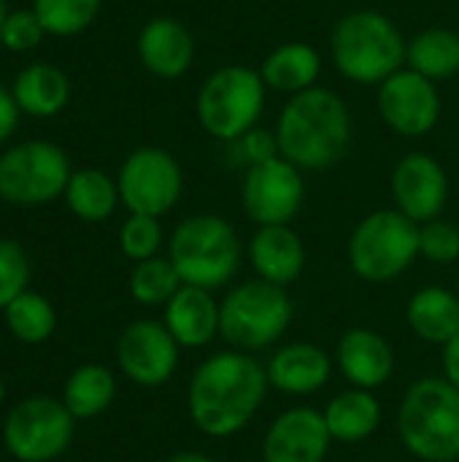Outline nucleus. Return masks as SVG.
Returning <instances> with one entry per match:
<instances>
[{
	"mask_svg": "<svg viewBox=\"0 0 459 462\" xmlns=\"http://www.w3.org/2000/svg\"><path fill=\"white\" fill-rule=\"evenodd\" d=\"M398 436L422 462L459 460V390L446 376L417 379L398 409Z\"/></svg>",
	"mask_w": 459,
	"mask_h": 462,
	"instance_id": "20e7f679",
	"label": "nucleus"
},
{
	"mask_svg": "<svg viewBox=\"0 0 459 462\" xmlns=\"http://www.w3.org/2000/svg\"><path fill=\"white\" fill-rule=\"evenodd\" d=\"M246 257L254 279L271 282L276 287H292L308 263L306 244L292 225H265L257 227L246 244Z\"/></svg>",
	"mask_w": 459,
	"mask_h": 462,
	"instance_id": "f3484780",
	"label": "nucleus"
},
{
	"mask_svg": "<svg viewBox=\"0 0 459 462\" xmlns=\"http://www.w3.org/2000/svg\"><path fill=\"white\" fill-rule=\"evenodd\" d=\"M409 38L376 8L344 14L330 30V60L335 70L354 84L379 87L384 79L406 68Z\"/></svg>",
	"mask_w": 459,
	"mask_h": 462,
	"instance_id": "7ed1b4c3",
	"label": "nucleus"
},
{
	"mask_svg": "<svg viewBox=\"0 0 459 462\" xmlns=\"http://www.w3.org/2000/svg\"><path fill=\"white\" fill-rule=\"evenodd\" d=\"M197 54L192 30L173 16H154L138 32V60L157 79H181Z\"/></svg>",
	"mask_w": 459,
	"mask_h": 462,
	"instance_id": "6ab92c4d",
	"label": "nucleus"
},
{
	"mask_svg": "<svg viewBox=\"0 0 459 462\" xmlns=\"http://www.w3.org/2000/svg\"><path fill=\"white\" fill-rule=\"evenodd\" d=\"M181 346L162 322L138 319L124 328L116 344V360L122 374L138 387H162L179 368Z\"/></svg>",
	"mask_w": 459,
	"mask_h": 462,
	"instance_id": "2eb2a0df",
	"label": "nucleus"
},
{
	"mask_svg": "<svg viewBox=\"0 0 459 462\" xmlns=\"http://www.w3.org/2000/svg\"><path fill=\"white\" fill-rule=\"evenodd\" d=\"M65 200H68V208L84 222H103L122 203L119 184L97 168L73 171L65 187Z\"/></svg>",
	"mask_w": 459,
	"mask_h": 462,
	"instance_id": "bb28decb",
	"label": "nucleus"
},
{
	"mask_svg": "<svg viewBox=\"0 0 459 462\" xmlns=\"http://www.w3.org/2000/svg\"><path fill=\"white\" fill-rule=\"evenodd\" d=\"M103 0H35L32 11L41 19L46 35H78L100 14Z\"/></svg>",
	"mask_w": 459,
	"mask_h": 462,
	"instance_id": "7c9ffc66",
	"label": "nucleus"
},
{
	"mask_svg": "<svg viewBox=\"0 0 459 462\" xmlns=\"http://www.w3.org/2000/svg\"><path fill=\"white\" fill-rule=\"evenodd\" d=\"M295 319V300L284 287L249 279L219 300V336L230 349L254 355L284 338Z\"/></svg>",
	"mask_w": 459,
	"mask_h": 462,
	"instance_id": "423d86ee",
	"label": "nucleus"
},
{
	"mask_svg": "<svg viewBox=\"0 0 459 462\" xmlns=\"http://www.w3.org/2000/svg\"><path fill=\"white\" fill-rule=\"evenodd\" d=\"M265 100L268 87L260 68L233 62L206 76L195 97V116L211 138L235 143L260 125Z\"/></svg>",
	"mask_w": 459,
	"mask_h": 462,
	"instance_id": "0eeeda50",
	"label": "nucleus"
},
{
	"mask_svg": "<svg viewBox=\"0 0 459 462\" xmlns=\"http://www.w3.org/2000/svg\"><path fill=\"white\" fill-rule=\"evenodd\" d=\"M162 325L181 349H203L219 336V300L211 290L181 284L165 306Z\"/></svg>",
	"mask_w": 459,
	"mask_h": 462,
	"instance_id": "412c9836",
	"label": "nucleus"
},
{
	"mask_svg": "<svg viewBox=\"0 0 459 462\" xmlns=\"http://www.w3.org/2000/svg\"><path fill=\"white\" fill-rule=\"evenodd\" d=\"M333 444L319 409L292 406L271 422L262 439V462H325Z\"/></svg>",
	"mask_w": 459,
	"mask_h": 462,
	"instance_id": "dca6fc26",
	"label": "nucleus"
},
{
	"mask_svg": "<svg viewBox=\"0 0 459 462\" xmlns=\"http://www.w3.org/2000/svg\"><path fill=\"white\" fill-rule=\"evenodd\" d=\"M3 395H5V390H3V382H0V403H3Z\"/></svg>",
	"mask_w": 459,
	"mask_h": 462,
	"instance_id": "a19ab883",
	"label": "nucleus"
},
{
	"mask_svg": "<svg viewBox=\"0 0 459 462\" xmlns=\"http://www.w3.org/2000/svg\"><path fill=\"white\" fill-rule=\"evenodd\" d=\"M346 260L363 282H395L419 260V225L398 208H379L363 217L352 230Z\"/></svg>",
	"mask_w": 459,
	"mask_h": 462,
	"instance_id": "6e6552de",
	"label": "nucleus"
},
{
	"mask_svg": "<svg viewBox=\"0 0 459 462\" xmlns=\"http://www.w3.org/2000/svg\"><path fill=\"white\" fill-rule=\"evenodd\" d=\"M260 76H262L268 92L295 97L300 92L319 87L322 54L317 46H311L306 41H284L268 51V57L260 65Z\"/></svg>",
	"mask_w": 459,
	"mask_h": 462,
	"instance_id": "4be33fe9",
	"label": "nucleus"
},
{
	"mask_svg": "<svg viewBox=\"0 0 459 462\" xmlns=\"http://www.w3.org/2000/svg\"><path fill=\"white\" fill-rule=\"evenodd\" d=\"M19 106H16V100H14V95H11V89H5V87H0V143L3 141H8L11 135H14V130H16V125H19Z\"/></svg>",
	"mask_w": 459,
	"mask_h": 462,
	"instance_id": "e433bc0d",
	"label": "nucleus"
},
{
	"mask_svg": "<svg viewBox=\"0 0 459 462\" xmlns=\"http://www.w3.org/2000/svg\"><path fill=\"white\" fill-rule=\"evenodd\" d=\"M11 95L22 114L30 116H54L70 100V81L68 76L49 62H32L19 70L14 79Z\"/></svg>",
	"mask_w": 459,
	"mask_h": 462,
	"instance_id": "393cba45",
	"label": "nucleus"
},
{
	"mask_svg": "<svg viewBox=\"0 0 459 462\" xmlns=\"http://www.w3.org/2000/svg\"><path fill=\"white\" fill-rule=\"evenodd\" d=\"M116 395V379L103 365H81L65 382V409L73 420H92L103 414Z\"/></svg>",
	"mask_w": 459,
	"mask_h": 462,
	"instance_id": "cd10ccee",
	"label": "nucleus"
},
{
	"mask_svg": "<svg viewBox=\"0 0 459 462\" xmlns=\"http://www.w3.org/2000/svg\"><path fill=\"white\" fill-rule=\"evenodd\" d=\"M5 16H8V8H5V0H0V35H3V24H5Z\"/></svg>",
	"mask_w": 459,
	"mask_h": 462,
	"instance_id": "ea45409f",
	"label": "nucleus"
},
{
	"mask_svg": "<svg viewBox=\"0 0 459 462\" xmlns=\"http://www.w3.org/2000/svg\"><path fill=\"white\" fill-rule=\"evenodd\" d=\"M168 260L184 284L214 292L235 279L243 260V244L233 222L225 217L192 214L170 233Z\"/></svg>",
	"mask_w": 459,
	"mask_h": 462,
	"instance_id": "39448f33",
	"label": "nucleus"
},
{
	"mask_svg": "<svg viewBox=\"0 0 459 462\" xmlns=\"http://www.w3.org/2000/svg\"><path fill=\"white\" fill-rule=\"evenodd\" d=\"M306 203V179L298 165L276 157L262 165H252L241 181V206L257 225H292Z\"/></svg>",
	"mask_w": 459,
	"mask_h": 462,
	"instance_id": "f8f14e48",
	"label": "nucleus"
},
{
	"mask_svg": "<svg viewBox=\"0 0 459 462\" xmlns=\"http://www.w3.org/2000/svg\"><path fill=\"white\" fill-rule=\"evenodd\" d=\"M419 257L436 265H452L459 260V227L449 219H433L419 225Z\"/></svg>",
	"mask_w": 459,
	"mask_h": 462,
	"instance_id": "473e14b6",
	"label": "nucleus"
},
{
	"mask_svg": "<svg viewBox=\"0 0 459 462\" xmlns=\"http://www.w3.org/2000/svg\"><path fill=\"white\" fill-rule=\"evenodd\" d=\"M409 330L433 346H446L459 333V295L449 287L427 284L406 303Z\"/></svg>",
	"mask_w": 459,
	"mask_h": 462,
	"instance_id": "5701e85b",
	"label": "nucleus"
},
{
	"mask_svg": "<svg viewBox=\"0 0 459 462\" xmlns=\"http://www.w3.org/2000/svg\"><path fill=\"white\" fill-rule=\"evenodd\" d=\"M119 198L130 214L165 217L184 192V173L179 160L160 146L135 149L116 176Z\"/></svg>",
	"mask_w": 459,
	"mask_h": 462,
	"instance_id": "9b49d317",
	"label": "nucleus"
},
{
	"mask_svg": "<svg viewBox=\"0 0 459 462\" xmlns=\"http://www.w3.org/2000/svg\"><path fill=\"white\" fill-rule=\"evenodd\" d=\"M273 130L281 157L303 173L338 165L352 146L349 106L327 87H314L289 97Z\"/></svg>",
	"mask_w": 459,
	"mask_h": 462,
	"instance_id": "f03ea898",
	"label": "nucleus"
},
{
	"mask_svg": "<svg viewBox=\"0 0 459 462\" xmlns=\"http://www.w3.org/2000/svg\"><path fill=\"white\" fill-rule=\"evenodd\" d=\"M119 246L122 254L133 263H143L160 254L162 249V225L157 217L146 214H130L119 230Z\"/></svg>",
	"mask_w": 459,
	"mask_h": 462,
	"instance_id": "2f4dec72",
	"label": "nucleus"
},
{
	"mask_svg": "<svg viewBox=\"0 0 459 462\" xmlns=\"http://www.w3.org/2000/svg\"><path fill=\"white\" fill-rule=\"evenodd\" d=\"M235 143L241 146V157L246 160V168L262 165V162H271V160L281 157L276 130H265V127H260V125L252 127L246 135H241Z\"/></svg>",
	"mask_w": 459,
	"mask_h": 462,
	"instance_id": "c9c22d12",
	"label": "nucleus"
},
{
	"mask_svg": "<svg viewBox=\"0 0 459 462\" xmlns=\"http://www.w3.org/2000/svg\"><path fill=\"white\" fill-rule=\"evenodd\" d=\"M70 160L51 141H24L0 157V198L14 206H43L65 195Z\"/></svg>",
	"mask_w": 459,
	"mask_h": 462,
	"instance_id": "1a4fd4ad",
	"label": "nucleus"
},
{
	"mask_svg": "<svg viewBox=\"0 0 459 462\" xmlns=\"http://www.w3.org/2000/svg\"><path fill=\"white\" fill-rule=\"evenodd\" d=\"M376 108L392 133L403 138H422L438 127L444 103L438 84L411 68H400L376 87Z\"/></svg>",
	"mask_w": 459,
	"mask_h": 462,
	"instance_id": "ddd939ff",
	"label": "nucleus"
},
{
	"mask_svg": "<svg viewBox=\"0 0 459 462\" xmlns=\"http://www.w3.org/2000/svg\"><path fill=\"white\" fill-rule=\"evenodd\" d=\"M322 414H325L333 441L338 444L368 441L381 428V420H384V409L379 398L371 390H357V387H349L338 393L335 398H330Z\"/></svg>",
	"mask_w": 459,
	"mask_h": 462,
	"instance_id": "b1692460",
	"label": "nucleus"
},
{
	"mask_svg": "<svg viewBox=\"0 0 459 462\" xmlns=\"http://www.w3.org/2000/svg\"><path fill=\"white\" fill-rule=\"evenodd\" d=\"M268 382L284 395H314L327 387L333 376V357L311 341H292L279 346L268 363Z\"/></svg>",
	"mask_w": 459,
	"mask_h": 462,
	"instance_id": "aec40b11",
	"label": "nucleus"
},
{
	"mask_svg": "<svg viewBox=\"0 0 459 462\" xmlns=\"http://www.w3.org/2000/svg\"><path fill=\"white\" fill-rule=\"evenodd\" d=\"M181 276L168 257H151L135 263L130 273V295L141 306H168V300L181 290Z\"/></svg>",
	"mask_w": 459,
	"mask_h": 462,
	"instance_id": "c756f323",
	"label": "nucleus"
},
{
	"mask_svg": "<svg viewBox=\"0 0 459 462\" xmlns=\"http://www.w3.org/2000/svg\"><path fill=\"white\" fill-rule=\"evenodd\" d=\"M406 68L430 79L433 84L459 73V32L449 27H427L409 38Z\"/></svg>",
	"mask_w": 459,
	"mask_h": 462,
	"instance_id": "a878e982",
	"label": "nucleus"
},
{
	"mask_svg": "<svg viewBox=\"0 0 459 462\" xmlns=\"http://www.w3.org/2000/svg\"><path fill=\"white\" fill-rule=\"evenodd\" d=\"M43 35H46V30H43L41 19L35 16V11L22 8V11H8L0 43L8 51H30L43 41Z\"/></svg>",
	"mask_w": 459,
	"mask_h": 462,
	"instance_id": "f704fd0d",
	"label": "nucleus"
},
{
	"mask_svg": "<svg viewBox=\"0 0 459 462\" xmlns=\"http://www.w3.org/2000/svg\"><path fill=\"white\" fill-rule=\"evenodd\" d=\"M165 462H216L211 455H203V452H192V449H187V452H176V455H170Z\"/></svg>",
	"mask_w": 459,
	"mask_h": 462,
	"instance_id": "58836bf2",
	"label": "nucleus"
},
{
	"mask_svg": "<svg viewBox=\"0 0 459 462\" xmlns=\"http://www.w3.org/2000/svg\"><path fill=\"white\" fill-rule=\"evenodd\" d=\"M76 420L54 398H27L8 414L3 425L5 449L22 462L57 460L73 441Z\"/></svg>",
	"mask_w": 459,
	"mask_h": 462,
	"instance_id": "9d476101",
	"label": "nucleus"
},
{
	"mask_svg": "<svg viewBox=\"0 0 459 462\" xmlns=\"http://www.w3.org/2000/svg\"><path fill=\"white\" fill-rule=\"evenodd\" d=\"M30 263L19 244L0 238V309H5L14 298L27 292Z\"/></svg>",
	"mask_w": 459,
	"mask_h": 462,
	"instance_id": "72a5a7b5",
	"label": "nucleus"
},
{
	"mask_svg": "<svg viewBox=\"0 0 459 462\" xmlns=\"http://www.w3.org/2000/svg\"><path fill=\"white\" fill-rule=\"evenodd\" d=\"M457 295H459V279H457Z\"/></svg>",
	"mask_w": 459,
	"mask_h": 462,
	"instance_id": "79ce46f5",
	"label": "nucleus"
},
{
	"mask_svg": "<svg viewBox=\"0 0 459 462\" xmlns=\"http://www.w3.org/2000/svg\"><path fill=\"white\" fill-rule=\"evenodd\" d=\"M265 365L246 352L225 349L206 357L187 384V414L208 439H233L252 425L268 398Z\"/></svg>",
	"mask_w": 459,
	"mask_h": 462,
	"instance_id": "f257e3e1",
	"label": "nucleus"
},
{
	"mask_svg": "<svg viewBox=\"0 0 459 462\" xmlns=\"http://www.w3.org/2000/svg\"><path fill=\"white\" fill-rule=\"evenodd\" d=\"M335 365L352 387L376 393L395 374V349L371 328H349L335 344Z\"/></svg>",
	"mask_w": 459,
	"mask_h": 462,
	"instance_id": "a211bd4d",
	"label": "nucleus"
},
{
	"mask_svg": "<svg viewBox=\"0 0 459 462\" xmlns=\"http://www.w3.org/2000/svg\"><path fill=\"white\" fill-rule=\"evenodd\" d=\"M444 376L459 390V333L444 346Z\"/></svg>",
	"mask_w": 459,
	"mask_h": 462,
	"instance_id": "4c0bfd02",
	"label": "nucleus"
},
{
	"mask_svg": "<svg viewBox=\"0 0 459 462\" xmlns=\"http://www.w3.org/2000/svg\"><path fill=\"white\" fill-rule=\"evenodd\" d=\"M395 208L417 225L441 219L449 203V176L444 165L425 152L403 154L390 176Z\"/></svg>",
	"mask_w": 459,
	"mask_h": 462,
	"instance_id": "4468645a",
	"label": "nucleus"
},
{
	"mask_svg": "<svg viewBox=\"0 0 459 462\" xmlns=\"http://www.w3.org/2000/svg\"><path fill=\"white\" fill-rule=\"evenodd\" d=\"M3 314L14 338L24 344H43L57 328V314L51 303L38 292H22L3 309Z\"/></svg>",
	"mask_w": 459,
	"mask_h": 462,
	"instance_id": "c85d7f7f",
	"label": "nucleus"
}]
</instances>
